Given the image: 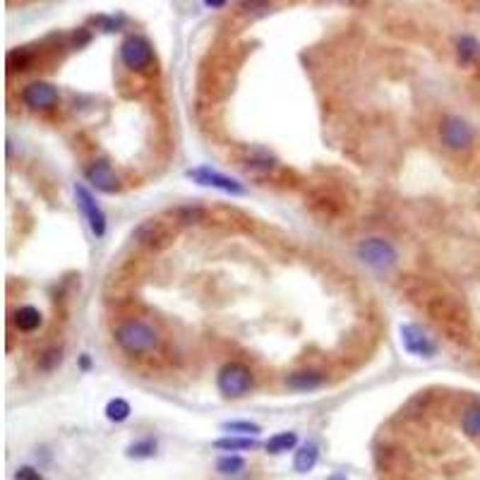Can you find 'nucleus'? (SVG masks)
<instances>
[{"mask_svg": "<svg viewBox=\"0 0 480 480\" xmlns=\"http://www.w3.org/2000/svg\"><path fill=\"white\" fill-rule=\"evenodd\" d=\"M15 478L17 480H44V478L39 476V471L32 469V466H22V469H17Z\"/></svg>", "mask_w": 480, "mask_h": 480, "instance_id": "nucleus-31", "label": "nucleus"}, {"mask_svg": "<svg viewBox=\"0 0 480 480\" xmlns=\"http://www.w3.org/2000/svg\"><path fill=\"white\" fill-rule=\"evenodd\" d=\"M425 315L437 324L445 336L457 346H469L471 344V312L457 298L447 293H437L428 300L423 308Z\"/></svg>", "mask_w": 480, "mask_h": 480, "instance_id": "nucleus-1", "label": "nucleus"}, {"mask_svg": "<svg viewBox=\"0 0 480 480\" xmlns=\"http://www.w3.org/2000/svg\"><path fill=\"white\" fill-rule=\"evenodd\" d=\"M12 324L17 327V332L32 334L44 324V315H41L39 308H34V305H22L15 310V315H12Z\"/></svg>", "mask_w": 480, "mask_h": 480, "instance_id": "nucleus-18", "label": "nucleus"}, {"mask_svg": "<svg viewBox=\"0 0 480 480\" xmlns=\"http://www.w3.org/2000/svg\"><path fill=\"white\" fill-rule=\"evenodd\" d=\"M440 142L449 151H469L476 142V130L461 115H447L440 123Z\"/></svg>", "mask_w": 480, "mask_h": 480, "instance_id": "nucleus-6", "label": "nucleus"}, {"mask_svg": "<svg viewBox=\"0 0 480 480\" xmlns=\"http://www.w3.org/2000/svg\"><path fill=\"white\" fill-rule=\"evenodd\" d=\"M320 461V447L315 445V442H308V445H303L300 449L295 452V459H293V469L298 473H310L317 466Z\"/></svg>", "mask_w": 480, "mask_h": 480, "instance_id": "nucleus-19", "label": "nucleus"}, {"mask_svg": "<svg viewBox=\"0 0 480 480\" xmlns=\"http://www.w3.org/2000/svg\"><path fill=\"white\" fill-rule=\"evenodd\" d=\"M125 454L130 459H149L156 454V442L151 440V437H144V440H139V442H132Z\"/></svg>", "mask_w": 480, "mask_h": 480, "instance_id": "nucleus-28", "label": "nucleus"}, {"mask_svg": "<svg viewBox=\"0 0 480 480\" xmlns=\"http://www.w3.org/2000/svg\"><path fill=\"white\" fill-rule=\"evenodd\" d=\"M75 194H77V204H80V209L84 211V216H87L92 233L96 238H103V235H106V214L101 211V206L94 202L92 192H89L84 185H77Z\"/></svg>", "mask_w": 480, "mask_h": 480, "instance_id": "nucleus-15", "label": "nucleus"}, {"mask_svg": "<svg viewBox=\"0 0 480 480\" xmlns=\"http://www.w3.org/2000/svg\"><path fill=\"white\" fill-rule=\"evenodd\" d=\"M166 216L171 218L175 226H197V223L209 221L211 211L202 204H180V206H173Z\"/></svg>", "mask_w": 480, "mask_h": 480, "instance_id": "nucleus-16", "label": "nucleus"}, {"mask_svg": "<svg viewBox=\"0 0 480 480\" xmlns=\"http://www.w3.org/2000/svg\"><path fill=\"white\" fill-rule=\"evenodd\" d=\"M223 430H228V433H240V435H259V433H262V428H259L257 423H250V421L223 423Z\"/></svg>", "mask_w": 480, "mask_h": 480, "instance_id": "nucleus-29", "label": "nucleus"}, {"mask_svg": "<svg viewBox=\"0 0 480 480\" xmlns=\"http://www.w3.org/2000/svg\"><path fill=\"white\" fill-rule=\"evenodd\" d=\"M115 344L120 346V351L132 358L151 356L154 351H159L161 346V334L156 327H151L144 320H125L120 322L113 329Z\"/></svg>", "mask_w": 480, "mask_h": 480, "instance_id": "nucleus-2", "label": "nucleus"}, {"mask_svg": "<svg viewBox=\"0 0 480 480\" xmlns=\"http://www.w3.org/2000/svg\"><path fill=\"white\" fill-rule=\"evenodd\" d=\"M461 430L471 440H480V404H473L461 416Z\"/></svg>", "mask_w": 480, "mask_h": 480, "instance_id": "nucleus-23", "label": "nucleus"}, {"mask_svg": "<svg viewBox=\"0 0 480 480\" xmlns=\"http://www.w3.org/2000/svg\"><path fill=\"white\" fill-rule=\"evenodd\" d=\"M63 365V346H48L39 353L36 358V368L41 370V373H56V370Z\"/></svg>", "mask_w": 480, "mask_h": 480, "instance_id": "nucleus-20", "label": "nucleus"}, {"mask_svg": "<svg viewBox=\"0 0 480 480\" xmlns=\"http://www.w3.org/2000/svg\"><path fill=\"white\" fill-rule=\"evenodd\" d=\"M206 5H209V8H223V5H226V0H204Z\"/></svg>", "mask_w": 480, "mask_h": 480, "instance_id": "nucleus-33", "label": "nucleus"}, {"mask_svg": "<svg viewBox=\"0 0 480 480\" xmlns=\"http://www.w3.org/2000/svg\"><path fill=\"white\" fill-rule=\"evenodd\" d=\"M120 60L127 70L132 72H144L154 65V48L144 36H127V39L120 44Z\"/></svg>", "mask_w": 480, "mask_h": 480, "instance_id": "nucleus-9", "label": "nucleus"}, {"mask_svg": "<svg viewBox=\"0 0 480 480\" xmlns=\"http://www.w3.org/2000/svg\"><path fill=\"white\" fill-rule=\"evenodd\" d=\"M401 344L416 358H435L437 356V344L433 341V336L423 332V327L418 324H401Z\"/></svg>", "mask_w": 480, "mask_h": 480, "instance_id": "nucleus-12", "label": "nucleus"}, {"mask_svg": "<svg viewBox=\"0 0 480 480\" xmlns=\"http://www.w3.org/2000/svg\"><path fill=\"white\" fill-rule=\"evenodd\" d=\"M298 445V435L295 433H276L274 437H269L267 440L264 449L269 454H283L288 452V449H293Z\"/></svg>", "mask_w": 480, "mask_h": 480, "instance_id": "nucleus-25", "label": "nucleus"}, {"mask_svg": "<svg viewBox=\"0 0 480 480\" xmlns=\"http://www.w3.org/2000/svg\"><path fill=\"white\" fill-rule=\"evenodd\" d=\"M238 10H242V12H264V10H269V0H238Z\"/></svg>", "mask_w": 480, "mask_h": 480, "instance_id": "nucleus-30", "label": "nucleus"}, {"mask_svg": "<svg viewBox=\"0 0 480 480\" xmlns=\"http://www.w3.org/2000/svg\"><path fill=\"white\" fill-rule=\"evenodd\" d=\"M327 480H349V478H346L344 473H332V476L327 478Z\"/></svg>", "mask_w": 480, "mask_h": 480, "instance_id": "nucleus-34", "label": "nucleus"}, {"mask_svg": "<svg viewBox=\"0 0 480 480\" xmlns=\"http://www.w3.org/2000/svg\"><path fill=\"white\" fill-rule=\"evenodd\" d=\"M84 175H87V180L92 183L99 192H106V194H113V192H120L123 190V180H120V175L113 171V166L108 163L106 159H96L89 163L87 168H84Z\"/></svg>", "mask_w": 480, "mask_h": 480, "instance_id": "nucleus-11", "label": "nucleus"}, {"mask_svg": "<svg viewBox=\"0 0 480 480\" xmlns=\"http://www.w3.org/2000/svg\"><path fill=\"white\" fill-rule=\"evenodd\" d=\"M358 257H361L368 267H373V269L387 271L397 264L399 254H397V247H394L389 240L373 235V238L361 240V245H358Z\"/></svg>", "mask_w": 480, "mask_h": 480, "instance_id": "nucleus-7", "label": "nucleus"}, {"mask_svg": "<svg viewBox=\"0 0 480 480\" xmlns=\"http://www.w3.org/2000/svg\"><path fill=\"white\" fill-rule=\"evenodd\" d=\"M36 53L32 48H15V51L8 53V70L10 72H24L34 65Z\"/></svg>", "mask_w": 480, "mask_h": 480, "instance_id": "nucleus-22", "label": "nucleus"}, {"mask_svg": "<svg viewBox=\"0 0 480 480\" xmlns=\"http://www.w3.org/2000/svg\"><path fill=\"white\" fill-rule=\"evenodd\" d=\"M305 204L320 221H336L344 216L346 211V199L339 190H334L332 185H312L305 192Z\"/></svg>", "mask_w": 480, "mask_h": 480, "instance_id": "nucleus-4", "label": "nucleus"}, {"mask_svg": "<svg viewBox=\"0 0 480 480\" xmlns=\"http://www.w3.org/2000/svg\"><path fill=\"white\" fill-rule=\"evenodd\" d=\"M216 471L223 473V476H238L240 471H245V459L238 457V454H226L216 461Z\"/></svg>", "mask_w": 480, "mask_h": 480, "instance_id": "nucleus-27", "label": "nucleus"}, {"mask_svg": "<svg viewBox=\"0 0 480 480\" xmlns=\"http://www.w3.org/2000/svg\"><path fill=\"white\" fill-rule=\"evenodd\" d=\"M89 41H92V34H89V29H80V32L72 34V44H75V48L87 46Z\"/></svg>", "mask_w": 480, "mask_h": 480, "instance_id": "nucleus-32", "label": "nucleus"}, {"mask_svg": "<svg viewBox=\"0 0 480 480\" xmlns=\"http://www.w3.org/2000/svg\"><path fill=\"white\" fill-rule=\"evenodd\" d=\"M187 178H192L197 185L216 187V190L228 192V194H245V187H242L238 180L228 178V175L218 173V171H214V168H209V166L192 168V171H187Z\"/></svg>", "mask_w": 480, "mask_h": 480, "instance_id": "nucleus-14", "label": "nucleus"}, {"mask_svg": "<svg viewBox=\"0 0 480 480\" xmlns=\"http://www.w3.org/2000/svg\"><path fill=\"white\" fill-rule=\"evenodd\" d=\"M233 159L238 161L240 168H245V171L259 175V178L274 173L279 168V161H276V156L271 154V151H267L264 147H252V144H250V147H247V144L235 147L233 149Z\"/></svg>", "mask_w": 480, "mask_h": 480, "instance_id": "nucleus-8", "label": "nucleus"}, {"mask_svg": "<svg viewBox=\"0 0 480 480\" xmlns=\"http://www.w3.org/2000/svg\"><path fill=\"white\" fill-rule=\"evenodd\" d=\"M175 235H178V226H175L168 216L144 218L142 223H137V226L132 228V240L151 252H161L166 250L168 245H173Z\"/></svg>", "mask_w": 480, "mask_h": 480, "instance_id": "nucleus-3", "label": "nucleus"}, {"mask_svg": "<svg viewBox=\"0 0 480 480\" xmlns=\"http://www.w3.org/2000/svg\"><path fill=\"white\" fill-rule=\"evenodd\" d=\"M457 53L464 65H473L480 60V41L476 36H461L457 41Z\"/></svg>", "mask_w": 480, "mask_h": 480, "instance_id": "nucleus-21", "label": "nucleus"}, {"mask_svg": "<svg viewBox=\"0 0 480 480\" xmlns=\"http://www.w3.org/2000/svg\"><path fill=\"white\" fill-rule=\"evenodd\" d=\"M324 382H327V375L312 368H303L286 375V387L293 389V392H315V389H320Z\"/></svg>", "mask_w": 480, "mask_h": 480, "instance_id": "nucleus-17", "label": "nucleus"}, {"mask_svg": "<svg viewBox=\"0 0 480 480\" xmlns=\"http://www.w3.org/2000/svg\"><path fill=\"white\" fill-rule=\"evenodd\" d=\"M130 413H132V409H130V404H127L125 399H111L106 404V418L111 423L127 421V418H130Z\"/></svg>", "mask_w": 480, "mask_h": 480, "instance_id": "nucleus-26", "label": "nucleus"}, {"mask_svg": "<svg viewBox=\"0 0 480 480\" xmlns=\"http://www.w3.org/2000/svg\"><path fill=\"white\" fill-rule=\"evenodd\" d=\"M214 447L221 452H250V449H257V440H252V437H221L214 442Z\"/></svg>", "mask_w": 480, "mask_h": 480, "instance_id": "nucleus-24", "label": "nucleus"}, {"mask_svg": "<svg viewBox=\"0 0 480 480\" xmlns=\"http://www.w3.org/2000/svg\"><path fill=\"white\" fill-rule=\"evenodd\" d=\"M216 387L226 399H240L245 397V394H250V389L254 387V375L245 363H238V361L226 363V365L218 370Z\"/></svg>", "mask_w": 480, "mask_h": 480, "instance_id": "nucleus-5", "label": "nucleus"}, {"mask_svg": "<svg viewBox=\"0 0 480 480\" xmlns=\"http://www.w3.org/2000/svg\"><path fill=\"white\" fill-rule=\"evenodd\" d=\"M399 291L404 293L406 300L423 310L425 305H428L430 298L440 293V286H437V283H433V281H428V279H423V276L409 274V276H404L399 281Z\"/></svg>", "mask_w": 480, "mask_h": 480, "instance_id": "nucleus-13", "label": "nucleus"}, {"mask_svg": "<svg viewBox=\"0 0 480 480\" xmlns=\"http://www.w3.org/2000/svg\"><path fill=\"white\" fill-rule=\"evenodd\" d=\"M22 103L32 111H53L60 103V94L53 84L48 82H32L22 89Z\"/></svg>", "mask_w": 480, "mask_h": 480, "instance_id": "nucleus-10", "label": "nucleus"}]
</instances>
